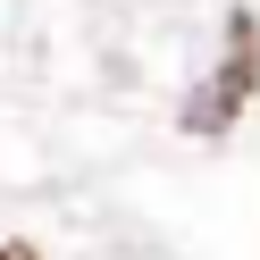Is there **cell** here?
<instances>
[{"label":"cell","mask_w":260,"mask_h":260,"mask_svg":"<svg viewBox=\"0 0 260 260\" xmlns=\"http://www.w3.org/2000/svg\"><path fill=\"white\" fill-rule=\"evenodd\" d=\"M252 92H260V17L252 9H226V59H218V76H210V92H193V101L176 109V126H185V135H226Z\"/></svg>","instance_id":"obj_1"},{"label":"cell","mask_w":260,"mask_h":260,"mask_svg":"<svg viewBox=\"0 0 260 260\" xmlns=\"http://www.w3.org/2000/svg\"><path fill=\"white\" fill-rule=\"evenodd\" d=\"M0 260H42V252H34V243H17V235H9V243H0Z\"/></svg>","instance_id":"obj_2"}]
</instances>
